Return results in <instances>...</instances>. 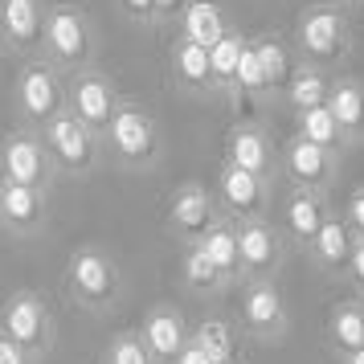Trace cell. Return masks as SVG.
<instances>
[{"label":"cell","mask_w":364,"mask_h":364,"mask_svg":"<svg viewBox=\"0 0 364 364\" xmlns=\"http://www.w3.org/2000/svg\"><path fill=\"white\" fill-rule=\"evenodd\" d=\"M295 50L311 66H336L352 50V25L340 4H311L295 21Z\"/></svg>","instance_id":"obj_1"},{"label":"cell","mask_w":364,"mask_h":364,"mask_svg":"<svg viewBox=\"0 0 364 364\" xmlns=\"http://www.w3.org/2000/svg\"><path fill=\"white\" fill-rule=\"evenodd\" d=\"M237 328L246 331V340H258V344H282L287 340V331H291V307H287V299H282L274 279L242 282Z\"/></svg>","instance_id":"obj_2"},{"label":"cell","mask_w":364,"mask_h":364,"mask_svg":"<svg viewBox=\"0 0 364 364\" xmlns=\"http://www.w3.org/2000/svg\"><path fill=\"white\" fill-rule=\"evenodd\" d=\"M70 291L74 299L82 303V307H95V311H107V307H115L119 295H123V274H119V266L102 254V250H74L70 254Z\"/></svg>","instance_id":"obj_3"},{"label":"cell","mask_w":364,"mask_h":364,"mask_svg":"<svg viewBox=\"0 0 364 364\" xmlns=\"http://www.w3.org/2000/svg\"><path fill=\"white\" fill-rule=\"evenodd\" d=\"M237 250H242V282L250 279H274L291 254L287 233L274 221H237Z\"/></svg>","instance_id":"obj_4"},{"label":"cell","mask_w":364,"mask_h":364,"mask_svg":"<svg viewBox=\"0 0 364 364\" xmlns=\"http://www.w3.org/2000/svg\"><path fill=\"white\" fill-rule=\"evenodd\" d=\"M279 164H282V172H287L291 188L331 193V184L340 176V151H328V148H319V144H307V139L291 135L287 148H282Z\"/></svg>","instance_id":"obj_5"},{"label":"cell","mask_w":364,"mask_h":364,"mask_svg":"<svg viewBox=\"0 0 364 364\" xmlns=\"http://www.w3.org/2000/svg\"><path fill=\"white\" fill-rule=\"evenodd\" d=\"M107 139L119 160L132 168H148L160 156V127L144 107H119L115 123L107 127Z\"/></svg>","instance_id":"obj_6"},{"label":"cell","mask_w":364,"mask_h":364,"mask_svg":"<svg viewBox=\"0 0 364 364\" xmlns=\"http://www.w3.org/2000/svg\"><path fill=\"white\" fill-rule=\"evenodd\" d=\"M217 205L230 221H258L270 209V181L266 176H254L246 168L221 164V176H217Z\"/></svg>","instance_id":"obj_7"},{"label":"cell","mask_w":364,"mask_h":364,"mask_svg":"<svg viewBox=\"0 0 364 364\" xmlns=\"http://www.w3.org/2000/svg\"><path fill=\"white\" fill-rule=\"evenodd\" d=\"M217 221H225V213H221L213 193L200 188V184H181L172 193V200H168V230L181 242H188V246H197Z\"/></svg>","instance_id":"obj_8"},{"label":"cell","mask_w":364,"mask_h":364,"mask_svg":"<svg viewBox=\"0 0 364 364\" xmlns=\"http://www.w3.org/2000/svg\"><path fill=\"white\" fill-rule=\"evenodd\" d=\"M139 340L148 344L156 364H176L181 352L193 344V328L176 307H151L139 323Z\"/></svg>","instance_id":"obj_9"},{"label":"cell","mask_w":364,"mask_h":364,"mask_svg":"<svg viewBox=\"0 0 364 364\" xmlns=\"http://www.w3.org/2000/svg\"><path fill=\"white\" fill-rule=\"evenodd\" d=\"M279 151L270 144V135L258 127V123H233L230 132H225V164L233 168H246L254 176H274V168H279Z\"/></svg>","instance_id":"obj_10"},{"label":"cell","mask_w":364,"mask_h":364,"mask_svg":"<svg viewBox=\"0 0 364 364\" xmlns=\"http://www.w3.org/2000/svg\"><path fill=\"white\" fill-rule=\"evenodd\" d=\"M336 213L331 209L328 193H307V188H291V197H287V209H282V217H287V225H282V233H287V242L291 246H299L303 254L311 250V242L319 237V230L328 225V217Z\"/></svg>","instance_id":"obj_11"},{"label":"cell","mask_w":364,"mask_h":364,"mask_svg":"<svg viewBox=\"0 0 364 364\" xmlns=\"http://www.w3.org/2000/svg\"><path fill=\"white\" fill-rule=\"evenodd\" d=\"M352 254H356V230L348 225L344 213H331L328 225L319 230V237H315L311 250H307V258L315 262L319 274H328V279H348Z\"/></svg>","instance_id":"obj_12"},{"label":"cell","mask_w":364,"mask_h":364,"mask_svg":"<svg viewBox=\"0 0 364 364\" xmlns=\"http://www.w3.org/2000/svg\"><path fill=\"white\" fill-rule=\"evenodd\" d=\"M119 107L123 102L115 99V86L107 82L102 74H78V82L70 90V115L74 119H82L86 127L99 135L115 123Z\"/></svg>","instance_id":"obj_13"},{"label":"cell","mask_w":364,"mask_h":364,"mask_svg":"<svg viewBox=\"0 0 364 364\" xmlns=\"http://www.w3.org/2000/svg\"><path fill=\"white\" fill-rule=\"evenodd\" d=\"M46 139H50V151L58 156V164L66 168V172H86V168H95V160H99L95 132L74 115L53 119L50 127H46Z\"/></svg>","instance_id":"obj_14"},{"label":"cell","mask_w":364,"mask_h":364,"mask_svg":"<svg viewBox=\"0 0 364 364\" xmlns=\"http://www.w3.org/2000/svg\"><path fill=\"white\" fill-rule=\"evenodd\" d=\"M46 41H50V50L58 62H66V66H82L90 50H95V41H90V25L78 9H53L50 21H46Z\"/></svg>","instance_id":"obj_15"},{"label":"cell","mask_w":364,"mask_h":364,"mask_svg":"<svg viewBox=\"0 0 364 364\" xmlns=\"http://www.w3.org/2000/svg\"><path fill=\"white\" fill-rule=\"evenodd\" d=\"M4 336L13 340L17 348L25 352H37V348H46L50 340V315H46V303L37 295H17L9 307H4Z\"/></svg>","instance_id":"obj_16"},{"label":"cell","mask_w":364,"mask_h":364,"mask_svg":"<svg viewBox=\"0 0 364 364\" xmlns=\"http://www.w3.org/2000/svg\"><path fill=\"white\" fill-rule=\"evenodd\" d=\"M21 111L33 119V123H46L50 127L53 119L62 115V86L53 78L50 66H29L21 74Z\"/></svg>","instance_id":"obj_17"},{"label":"cell","mask_w":364,"mask_h":364,"mask_svg":"<svg viewBox=\"0 0 364 364\" xmlns=\"http://www.w3.org/2000/svg\"><path fill=\"white\" fill-rule=\"evenodd\" d=\"M242 340H246V331L237 328V319H225V315H209L193 328V344L205 348L213 364H246Z\"/></svg>","instance_id":"obj_18"},{"label":"cell","mask_w":364,"mask_h":364,"mask_svg":"<svg viewBox=\"0 0 364 364\" xmlns=\"http://www.w3.org/2000/svg\"><path fill=\"white\" fill-rule=\"evenodd\" d=\"M328 111L340 123L348 148L364 144V82L360 78H331Z\"/></svg>","instance_id":"obj_19"},{"label":"cell","mask_w":364,"mask_h":364,"mask_svg":"<svg viewBox=\"0 0 364 364\" xmlns=\"http://www.w3.org/2000/svg\"><path fill=\"white\" fill-rule=\"evenodd\" d=\"M323 340H328V352L336 360H348V356H356L364 352V311L356 299H348V303H336L328 315V328H323Z\"/></svg>","instance_id":"obj_20"},{"label":"cell","mask_w":364,"mask_h":364,"mask_svg":"<svg viewBox=\"0 0 364 364\" xmlns=\"http://www.w3.org/2000/svg\"><path fill=\"white\" fill-rule=\"evenodd\" d=\"M0 164H4V181H13V184L37 188V184L46 181V151L29 135H17V139L4 144V160Z\"/></svg>","instance_id":"obj_21"},{"label":"cell","mask_w":364,"mask_h":364,"mask_svg":"<svg viewBox=\"0 0 364 364\" xmlns=\"http://www.w3.org/2000/svg\"><path fill=\"white\" fill-rule=\"evenodd\" d=\"M172 74L184 90H197V95H209L217 90V78H213V62H209V50L197 46V41H176L172 50Z\"/></svg>","instance_id":"obj_22"},{"label":"cell","mask_w":364,"mask_h":364,"mask_svg":"<svg viewBox=\"0 0 364 364\" xmlns=\"http://www.w3.org/2000/svg\"><path fill=\"white\" fill-rule=\"evenodd\" d=\"M225 33H230V25H225L221 4H213V0H188V4H184V17H181L184 41H197L205 50H213Z\"/></svg>","instance_id":"obj_23"},{"label":"cell","mask_w":364,"mask_h":364,"mask_svg":"<svg viewBox=\"0 0 364 364\" xmlns=\"http://www.w3.org/2000/svg\"><path fill=\"white\" fill-rule=\"evenodd\" d=\"M254 46H258V53H262L270 95H287V86H291L299 62H303V58H299V50H295V41H282V37L266 33V37H258Z\"/></svg>","instance_id":"obj_24"},{"label":"cell","mask_w":364,"mask_h":364,"mask_svg":"<svg viewBox=\"0 0 364 364\" xmlns=\"http://www.w3.org/2000/svg\"><path fill=\"white\" fill-rule=\"evenodd\" d=\"M181 279H184V287H188L193 295H200V299H217L221 291H230V287H233V279H230V274H221V270L213 266V258H209L200 246L184 250Z\"/></svg>","instance_id":"obj_25"},{"label":"cell","mask_w":364,"mask_h":364,"mask_svg":"<svg viewBox=\"0 0 364 364\" xmlns=\"http://www.w3.org/2000/svg\"><path fill=\"white\" fill-rule=\"evenodd\" d=\"M209 258H213V266L221 270V274H230L233 282H242V250H237V221H217L213 230L205 233L197 242Z\"/></svg>","instance_id":"obj_26"},{"label":"cell","mask_w":364,"mask_h":364,"mask_svg":"<svg viewBox=\"0 0 364 364\" xmlns=\"http://www.w3.org/2000/svg\"><path fill=\"white\" fill-rule=\"evenodd\" d=\"M328 95H331V78L323 66H311V62H299L295 78L287 86V102L299 111H315V107H328Z\"/></svg>","instance_id":"obj_27"},{"label":"cell","mask_w":364,"mask_h":364,"mask_svg":"<svg viewBox=\"0 0 364 364\" xmlns=\"http://www.w3.org/2000/svg\"><path fill=\"white\" fill-rule=\"evenodd\" d=\"M0 217L13 225V230H33L41 221V193L25 188V184L4 181L0 184Z\"/></svg>","instance_id":"obj_28"},{"label":"cell","mask_w":364,"mask_h":364,"mask_svg":"<svg viewBox=\"0 0 364 364\" xmlns=\"http://www.w3.org/2000/svg\"><path fill=\"white\" fill-rule=\"evenodd\" d=\"M295 135L299 139H307V144H319V148L328 151H344V132H340V123L331 115L328 107H315V111H299L295 115Z\"/></svg>","instance_id":"obj_29"},{"label":"cell","mask_w":364,"mask_h":364,"mask_svg":"<svg viewBox=\"0 0 364 364\" xmlns=\"http://www.w3.org/2000/svg\"><path fill=\"white\" fill-rule=\"evenodd\" d=\"M0 25L9 29V37L17 46H33L37 37H41V29H46L37 0H4L0 4Z\"/></svg>","instance_id":"obj_30"},{"label":"cell","mask_w":364,"mask_h":364,"mask_svg":"<svg viewBox=\"0 0 364 364\" xmlns=\"http://www.w3.org/2000/svg\"><path fill=\"white\" fill-rule=\"evenodd\" d=\"M246 37L242 33H225L209 50V62H213V78H217V90H233V78H237V66H242V53H246Z\"/></svg>","instance_id":"obj_31"},{"label":"cell","mask_w":364,"mask_h":364,"mask_svg":"<svg viewBox=\"0 0 364 364\" xmlns=\"http://www.w3.org/2000/svg\"><path fill=\"white\" fill-rule=\"evenodd\" d=\"M102 364H156V360H151L148 344L139 340V331H127V336H115V340H111Z\"/></svg>","instance_id":"obj_32"},{"label":"cell","mask_w":364,"mask_h":364,"mask_svg":"<svg viewBox=\"0 0 364 364\" xmlns=\"http://www.w3.org/2000/svg\"><path fill=\"white\" fill-rule=\"evenodd\" d=\"M344 217H348V225L356 233H364V184L348 197V205H344Z\"/></svg>","instance_id":"obj_33"},{"label":"cell","mask_w":364,"mask_h":364,"mask_svg":"<svg viewBox=\"0 0 364 364\" xmlns=\"http://www.w3.org/2000/svg\"><path fill=\"white\" fill-rule=\"evenodd\" d=\"M25 356H29V352H25V348H17L9 336H4V331H0V364H29Z\"/></svg>","instance_id":"obj_34"},{"label":"cell","mask_w":364,"mask_h":364,"mask_svg":"<svg viewBox=\"0 0 364 364\" xmlns=\"http://www.w3.org/2000/svg\"><path fill=\"white\" fill-rule=\"evenodd\" d=\"M348 279L356 282V287H364V246H360V237H356V254H352V270H348Z\"/></svg>","instance_id":"obj_35"},{"label":"cell","mask_w":364,"mask_h":364,"mask_svg":"<svg viewBox=\"0 0 364 364\" xmlns=\"http://www.w3.org/2000/svg\"><path fill=\"white\" fill-rule=\"evenodd\" d=\"M176 364H213V360H209V352H205V348L188 344V348L181 352V360H176Z\"/></svg>","instance_id":"obj_36"},{"label":"cell","mask_w":364,"mask_h":364,"mask_svg":"<svg viewBox=\"0 0 364 364\" xmlns=\"http://www.w3.org/2000/svg\"><path fill=\"white\" fill-rule=\"evenodd\" d=\"M123 9H127L132 17H151V13H156V0H123Z\"/></svg>","instance_id":"obj_37"},{"label":"cell","mask_w":364,"mask_h":364,"mask_svg":"<svg viewBox=\"0 0 364 364\" xmlns=\"http://www.w3.org/2000/svg\"><path fill=\"white\" fill-rule=\"evenodd\" d=\"M176 4H181V0H156V13H172Z\"/></svg>","instance_id":"obj_38"},{"label":"cell","mask_w":364,"mask_h":364,"mask_svg":"<svg viewBox=\"0 0 364 364\" xmlns=\"http://www.w3.org/2000/svg\"><path fill=\"white\" fill-rule=\"evenodd\" d=\"M344 364H364V352H356V356H348Z\"/></svg>","instance_id":"obj_39"},{"label":"cell","mask_w":364,"mask_h":364,"mask_svg":"<svg viewBox=\"0 0 364 364\" xmlns=\"http://www.w3.org/2000/svg\"><path fill=\"white\" fill-rule=\"evenodd\" d=\"M356 303H360V311H364V287H356Z\"/></svg>","instance_id":"obj_40"},{"label":"cell","mask_w":364,"mask_h":364,"mask_svg":"<svg viewBox=\"0 0 364 364\" xmlns=\"http://www.w3.org/2000/svg\"><path fill=\"white\" fill-rule=\"evenodd\" d=\"M356 237H360V246H364V233H356Z\"/></svg>","instance_id":"obj_41"}]
</instances>
